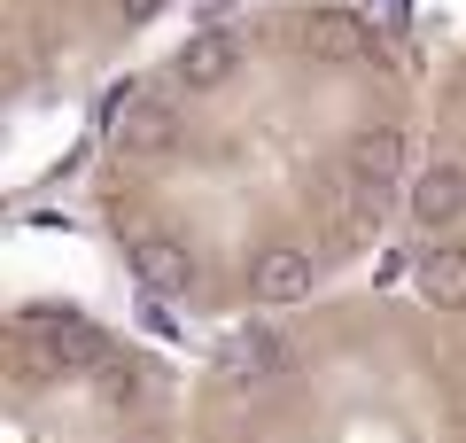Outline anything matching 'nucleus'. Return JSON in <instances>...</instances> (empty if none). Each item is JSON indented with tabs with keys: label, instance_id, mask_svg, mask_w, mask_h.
I'll use <instances>...</instances> for the list:
<instances>
[{
	"label": "nucleus",
	"instance_id": "nucleus-11",
	"mask_svg": "<svg viewBox=\"0 0 466 443\" xmlns=\"http://www.w3.org/2000/svg\"><path fill=\"white\" fill-rule=\"evenodd\" d=\"M101 389H109V397H133L140 374H133V366H101Z\"/></svg>",
	"mask_w": 466,
	"mask_h": 443
},
{
	"label": "nucleus",
	"instance_id": "nucleus-3",
	"mask_svg": "<svg viewBox=\"0 0 466 443\" xmlns=\"http://www.w3.org/2000/svg\"><path fill=\"white\" fill-rule=\"evenodd\" d=\"M311 280H319V264H311V249H296V242H265L249 257V295L257 304H303Z\"/></svg>",
	"mask_w": 466,
	"mask_h": 443
},
{
	"label": "nucleus",
	"instance_id": "nucleus-6",
	"mask_svg": "<svg viewBox=\"0 0 466 443\" xmlns=\"http://www.w3.org/2000/svg\"><path fill=\"white\" fill-rule=\"evenodd\" d=\"M303 47H311L319 63H366L373 32H366V16H350V8H311V16H303Z\"/></svg>",
	"mask_w": 466,
	"mask_h": 443
},
{
	"label": "nucleus",
	"instance_id": "nucleus-8",
	"mask_svg": "<svg viewBox=\"0 0 466 443\" xmlns=\"http://www.w3.org/2000/svg\"><path fill=\"white\" fill-rule=\"evenodd\" d=\"M412 288L428 295L435 312H466V249L459 242H428L412 264Z\"/></svg>",
	"mask_w": 466,
	"mask_h": 443
},
{
	"label": "nucleus",
	"instance_id": "nucleus-7",
	"mask_svg": "<svg viewBox=\"0 0 466 443\" xmlns=\"http://www.w3.org/2000/svg\"><path fill=\"white\" fill-rule=\"evenodd\" d=\"M233 70H241V47H233L226 32H202V39H187V47L171 55V78H179L187 94H218Z\"/></svg>",
	"mask_w": 466,
	"mask_h": 443
},
{
	"label": "nucleus",
	"instance_id": "nucleus-10",
	"mask_svg": "<svg viewBox=\"0 0 466 443\" xmlns=\"http://www.w3.org/2000/svg\"><path fill=\"white\" fill-rule=\"evenodd\" d=\"M164 8H171V0H116V16H125V24H156Z\"/></svg>",
	"mask_w": 466,
	"mask_h": 443
},
{
	"label": "nucleus",
	"instance_id": "nucleus-1",
	"mask_svg": "<svg viewBox=\"0 0 466 443\" xmlns=\"http://www.w3.org/2000/svg\"><path fill=\"white\" fill-rule=\"evenodd\" d=\"M404 164H412V156H404V132H397V125H366V132H350V148H342V180H350V195H366L373 211L397 195Z\"/></svg>",
	"mask_w": 466,
	"mask_h": 443
},
{
	"label": "nucleus",
	"instance_id": "nucleus-2",
	"mask_svg": "<svg viewBox=\"0 0 466 443\" xmlns=\"http://www.w3.org/2000/svg\"><path fill=\"white\" fill-rule=\"evenodd\" d=\"M109 140L116 156H164L179 140V109L164 94H109Z\"/></svg>",
	"mask_w": 466,
	"mask_h": 443
},
{
	"label": "nucleus",
	"instance_id": "nucleus-4",
	"mask_svg": "<svg viewBox=\"0 0 466 443\" xmlns=\"http://www.w3.org/2000/svg\"><path fill=\"white\" fill-rule=\"evenodd\" d=\"M133 273L148 295H195V257H187V242H171V233H133Z\"/></svg>",
	"mask_w": 466,
	"mask_h": 443
},
{
	"label": "nucleus",
	"instance_id": "nucleus-5",
	"mask_svg": "<svg viewBox=\"0 0 466 443\" xmlns=\"http://www.w3.org/2000/svg\"><path fill=\"white\" fill-rule=\"evenodd\" d=\"M404 202H412V218H420L428 233L459 226V218H466V164H428V171H412Z\"/></svg>",
	"mask_w": 466,
	"mask_h": 443
},
{
	"label": "nucleus",
	"instance_id": "nucleus-9",
	"mask_svg": "<svg viewBox=\"0 0 466 443\" xmlns=\"http://www.w3.org/2000/svg\"><path fill=\"white\" fill-rule=\"evenodd\" d=\"M288 366V343H272V335H233L226 343V381H265Z\"/></svg>",
	"mask_w": 466,
	"mask_h": 443
}]
</instances>
